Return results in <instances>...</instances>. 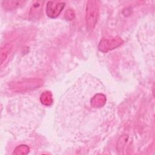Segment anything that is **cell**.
<instances>
[{"label": "cell", "instance_id": "obj_1", "mask_svg": "<svg viewBox=\"0 0 155 155\" xmlns=\"http://www.w3.org/2000/svg\"><path fill=\"white\" fill-rule=\"evenodd\" d=\"M99 13V2L97 1H89L86 8L87 26L89 30L94 28L97 20Z\"/></svg>", "mask_w": 155, "mask_h": 155}, {"label": "cell", "instance_id": "obj_2", "mask_svg": "<svg viewBox=\"0 0 155 155\" xmlns=\"http://www.w3.org/2000/svg\"><path fill=\"white\" fill-rule=\"evenodd\" d=\"M122 43L120 38H114L113 39H103L99 44V49L102 52H107L117 47Z\"/></svg>", "mask_w": 155, "mask_h": 155}, {"label": "cell", "instance_id": "obj_3", "mask_svg": "<svg viewBox=\"0 0 155 155\" xmlns=\"http://www.w3.org/2000/svg\"><path fill=\"white\" fill-rule=\"evenodd\" d=\"M65 6L64 2L48 1L46 7V13L48 17L55 18L58 17Z\"/></svg>", "mask_w": 155, "mask_h": 155}, {"label": "cell", "instance_id": "obj_4", "mask_svg": "<svg viewBox=\"0 0 155 155\" xmlns=\"http://www.w3.org/2000/svg\"><path fill=\"white\" fill-rule=\"evenodd\" d=\"M106 97L102 93H98L94 95L91 100V105L94 108H100L103 107L106 103Z\"/></svg>", "mask_w": 155, "mask_h": 155}, {"label": "cell", "instance_id": "obj_5", "mask_svg": "<svg viewBox=\"0 0 155 155\" xmlns=\"http://www.w3.org/2000/svg\"><path fill=\"white\" fill-rule=\"evenodd\" d=\"M43 2L42 1H36L32 5L30 10V16L32 19L38 18L41 13V9H42V5Z\"/></svg>", "mask_w": 155, "mask_h": 155}, {"label": "cell", "instance_id": "obj_6", "mask_svg": "<svg viewBox=\"0 0 155 155\" xmlns=\"http://www.w3.org/2000/svg\"><path fill=\"white\" fill-rule=\"evenodd\" d=\"M41 103L45 106H50L53 104V100L52 94L50 91H45L42 93L40 97Z\"/></svg>", "mask_w": 155, "mask_h": 155}, {"label": "cell", "instance_id": "obj_7", "mask_svg": "<svg viewBox=\"0 0 155 155\" xmlns=\"http://www.w3.org/2000/svg\"><path fill=\"white\" fill-rule=\"evenodd\" d=\"M29 152V147L27 145H21L18 146L13 151V154H27Z\"/></svg>", "mask_w": 155, "mask_h": 155}, {"label": "cell", "instance_id": "obj_8", "mask_svg": "<svg viewBox=\"0 0 155 155\" xmlns=\"http://www.w3.org/2000/svg\"><path fill=\"white\" fill-rule=\"evenodd\" d=\"M22 1H4L3 4L4 7L7 8H14L16 6L20 5L21 3H22Z\"/></svg>", "mask_w": 155, "mask_h": 155}, {"label": "cell", "instance_id": "obj_9", "mask_svg": "<svg viewBox=\"0 0 155 155\" xmlns=\"http://www.w3.org/2000/svg\"><path fill=\"white\" fill-rule=\"evenodd\" d=\"M65 16L66 19H67L68 20H71L74 17V13L73 12V10L70 9V10L66 11V12L65 13Z\"/></svg>", "mask_w": 155, "mask_h": 155}]
</instances>
